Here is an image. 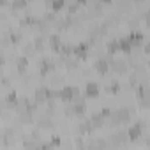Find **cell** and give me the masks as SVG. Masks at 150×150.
I'll list each match as a JSON object with an SVG mask.
<instances>
[{
    "label": "cell",
    "instance_id": "obj_28",
    "mask_svg": "<svg viewBox=\"0 0 150 150\" xmlns=\"http://www.w3.org/2000/svg\"><path fill=\"white\" fill-rule=\"evenodd\" d=\"M32 51H34V46L27 44V46H25V53H32Z\"/></svg>",
    "mask_w": 150,
    "mask_h": 150
},
{
    "label": "cell",
    "instance_id": "obj_9",
    "mask_svg": "<svg viewBox=\"0 0 150 150\" xmlns=\"http://www.w3.org/2000/svg\"><path fill=\"white\" fill-rule=\"evenodd\" d=\"M53 69H55V64H53L51 58H44V60L41 62V72H42V74L53 72Z\"/></svg>",
    "mask_w": 150,
    "mask_h": 150
},
{
    "label": "cell",
    "instance_id": "obj_25",
    "mask_svg": "<svg viewBox=\"0 0 150 150\" xmlns=\"http://www.w3.org/2000/svg\"><path fill=\"white\" fill-rule=\"evenodd\" d=\"M9 41H11V42H20V41H21V35L16 34V32H13V34H9Z\"/></svg>",
    "mask_w": 150,
    "mask_h": 150
},
{
    "label": "cell",
    "instance_id": "obj_5",
    "mask_svg": "<svg viewBox=\"0 0 150 150\" xmlns=\"http://www.w3.org/2000/svg\"><path fill=\"white\" fill-rule=\"evenodd\" d=\"M48 99H51V90H48L44 87H41V88L35 90V103H44Z\"/></svg>",
    "mask_w": 150,
    "mask_h": 150
},
{
    "label": "cell",
    "instance_id": "obj_3",
    "mask_svg": "<svg viewBox=\"0 0 150 150\" xmlns=\"http://www.w3.org/2000/svg\"><path fill=\"white\" fill-rule=\"evenodd\" d=\"M143 39H145V37H143V34H141L139 30H136V28H134V30H131V34H129V37H127V41H129L131 48H132V46H139V44L143 42Z\"/></svg>",
    "mask_w": 150,
    "mask_h": 150
},
{
    "label": "cell",
    "instance_id": "obj_14",
    "mask_svg": "<svg viewBox=\"0 0 150 150\" xmlns=\"http://www.w3.org/2000/svg\"><path fill=\"white\" fill-rule=\"evenodd\" d=\"M120 88H122V85L115 80V81H111L110 85H106V92H110V94H117V92H120Z\"/></svg>",
    "mask_w": 150,
    "mask_h": 150
},
{
    "label": "cell",
    "instance_id": "obj_27",
    "mask_svg": "<svg viewBox=\"0 0 150 150\" xmlns=\"http://www.w3.org/2000/svg\"><path fill=\"white\" fill-rule=\"evenodd\" d=\"M46 20H55V13L51 11V13H46V16H44Z\"/></svg>",
    "mask_w": 150,
    "mask_h": 150
},
{
    "label": "cell",
    "instance_id": "obj_1",
    "mask_svg": "<svg viewBox=\"0 0 150 150\" xmlns=\"http://www.w3.org/2000/svg\"><path fill=\"white\" fill-rule=\"evenodd\" d=\"M110 118H111V122H113L115 125H118V124L127 122V120L131 118V113H129V110H127V108H118V110L111 111Z\"/></svg>",
    "mask_w": 150,
    "mask_h": 150
},
{
    "label": "cell",
    "instance_id": "obj_6",
    "mask_svg": "<svg viewBox=\"0 0 150 150\" xmlns=\"http://www.w3.org/2000/svg\"><path fill=\"white\" fill-rule=\"evenodd\" d=\"M143 125H145V124L139 122V124H134L132 127H129V132H127V134H129V139H131V141H136V139L141 136V129H143Z\"/></svg>",
    "mask_w": 150,
    "mask_h": 150
},
{
    "label": "cell",
    "instance_id": "obj_18",
    "mask_svg": "<svg viewBox=\"0 0 150 150\" xmlns=\"http://www.w3.org/2000/svg\"><path fill=\"white\" fill-rule=\"evenodd\" d=\"M6 104H7V106H16V104H18V97H16L14 92H11V94L6 96Z\"/></svg>",
    "mask_w": 150,
    "mask_h": 150
},
{
    "label": "cell",
    "instance_id": "obj_7",
    "mask_svg": "<svg viewBox=\"0 0 150 150\" xmlns=\"http://www.w3.org/2000/svg\"><path fill=\"white\" fill-rule=\"evenodd\" d=\"M71 108H72V115H78V117H83L85 111H87V106H85L83 99H76V103H74Z\"/></svg>",
    "mask_w": 150,
    "mask_h": 150
},
{
    "label": "cell",
    "instance_id": "obj_8",
    "mask_svg": "<svg viewBox=\"0 0 150 150\" xmlns=\"http://www.w3.org/2000/svg\"><path fill=\"white\" fill-rule=\"evenodd\" d=\"M85 94H87L88 97H97V96H99V85H97L96 81H88L87 87H85Z\"/></svg>",
    "mask_w": 150,
    "mask_h": 150
},
{
    "label": "cell",
    "instance_id": "obj_17",
    "mask_svg": "<svg viewBox=\"0 0 150 150\" xmlns=\"http://www.w3.org/2000/svg\"><path fill=\"white\" fill-rule=\"evenodd\" d=\"M106 48H108V53H110V55L117 53V51H118V41H117V39H111V41L108 42Z\"/></svg>",
    "mask_w": 150,
    "mask_h": 150
},
{
    "label": "cell",
    "instance_id": "obj_20",
    "mask_svg": "<svg viewBox=\"0 0 150 150\" xmlns=\"http://www.w3.org/2000/svg\"><path fill=\"white\" fill-rule=\"evenodd\" d=\"M11 7L13 9H25L27 2H25V0H14V2H11Z\"/></svg>",
    "mask_w": 150,
    "mask_h": 150
},
{
    "label": "cell",
    "instance_id": "obj_22",
    "mask_svg": "<svg viewBox=\"0 0 150 150\" xmlns=\"http://www.w3.org/2000/svg\"><path fill=\"white\" fill-rule=\"evenodd\" d=\"M39 125H41L42 129H51V127H53V124H51L50 118H41V120H39Z\"/></svg>",
    "mask_w": 150,
    "mask_h": 150
},
{
    "label": "cell",
    "instance_id": "obj_23",
    "mask_svg": "<svg viewBox=\"0 0 150 150\" xmlns=\"http://www.w3.org/2000/svg\"><path fill=\"white\" fill-rule=\"evenodd\" d=\"M88 7H90V11H94V13H101V11H103V4H101V2H94V4H90Z\"/></svg>",
    "mask_w": 150,
    "mask_h": 150
},
{
    "label": "cell",
    "instance_id": "obj_21",
    "mask_svg": "<svg viewBox=\"0 0 150 150\" xmlns=\"http://www.w3.org/2000/svg\"><path fill=\"white\" fill-rule=\"evenodd\" d=\"M27 62H28V60H27V57H25V55H23V57H20V58H18V71H21V72H23V71L27 69Z\"/></svg>",
    "mask_w": 150,
    "mask_h": 150
},
{
    "label": "cell",
    "instance_id": "obj_19",
    "mask_svg": "<svg viewBox=\"0 0 150 150\" xmlns=\"http://www.w3.org/2000/svg\"><path fill=\"white\" fill-rule=\"evenodd\" d=\"M50 6H51V9H53V13H55V11L62 9V7H65V0H53Z\"/></svg>",
    "mask_w": 150,
    "mask_h": 150
},
{
    "label": "cell",
    "instance_id": "obj_11",
    "mask_svg": "<svg viewBox=\"0 0 150 150\" xmlns=\"http://www.w3.org/2000/svg\"><path fill=\"white\" fill-rule=\"evenodd\" d=\"M90 125H92L94 129L104 125V118L101 117V113H94V115H92V118H90Z\"/></svg>",
    "mask_w": 150,
    "mask_h": 150
},
{
    "label": "cell",
    "instance_id": "obj_15",
    "mask_svg": "<svg viewBox=\"0 0 150 150\" xmlns=\"http://www.w3.org/2000/svg\"><path fill=\"white\" fill-rule=\"evenodd\" d=\"M20 120L23 122V124H32L34 122V117H32V113L30 111H20Z\"/></svg>",
    "mask_w": 150,
    "mask_h": 150
},
{
    "label": "cell",
    "instance_id": "obj_4",
    "mask_svg": "<svg viewBox=\"0 0 150 150\" xmlns=\"http://www.w3.org/2000/svg\"><path fill=\"white\" fill-rule=\"evenodd\" d=\"M94 69H96L99 74H106V72L110 71V62H108V58H97V60L94 62Z\"/></svg>",
    "mask_w": 150,
    "mask_h": 150
},
{
    "label": "cell",
    "instance_id": "obj_13",
    "mask_svg": "<svg viewBox=\"0 0 150 150\" xmlns=\"http://www.w3.org/2000/svg\"><path fill=\"white\" fill-rule=\"evenodd\" d=\"M110 65H111V69H115L117 72H125V71H127V64H125V62H120V60H113Z\"/></svg>",
    "mask_w": 150,
    "mask_h": 150
},
{
    "label": "cell",
    "instance_id": "obj_24",
    "mask_svg": "<svg viewBox=\"0 0 150 150\" xmlns=\"http://www.w3.org/2000/svg\"><path fill=\"white\" fill-rule=\"evenodd\" d=\"M65 65L72 69V67H76V65H78V60H76V58H72V57H67V58H65Z\"/></svg>",
    "mask_w": 150,
    "mask_h": 150
},
{
    "label": "cell",
    "instance_id": "obj_12",
    "mask_svg": "<svg viewBox=\"0 0 150 150\" xmlns=\"http://www.w3.org/2000/svg\"><path fill=\"white\" fill-rule=\"evenodd\" d=\"M118 41V51H124V53H131V44L127 41V37H122V39H117Z\"/></svg>",
    "mask_w": 150,
    "mask_h": 150
},
{
    "label": "cell",
    "instance_id": "obj_26",
    "mask_svg": "<svg viewBox=\"0 0 150 150\" xmlns=\"http://www.w3.org/2000/svg\"><path fill=\"white\" fill-rule=\"evenodd\" d=\"M50 145H51V146H58V145H60V138H53Z\"/></svg>",
    "mask_w": 150,
    "mask_h": 150
},
{
    "label": "cell",
    "instance_id": "obj_10",
    "mask_svg": "<svg viewBox=\"0 0 150 150\" xmlns=\"http://www.w3.org/2000/svg\"><path fill=\"white\" fill-rule=\"evenodd\" d=\"M90 150H108V143H106V139H103V138L94 139L92 145H90Z\"/></svg>",
    "mask_w": 150,
    "mask_h": 150
},
{
    "label": "cell",
    "instance_id": "obj_16",
    "mask_svg": "<svg viewBox=\"0 0 150 150\" xmlns=\"http://www.w3.org/2000/svg\"><path fill=\"white\" fill-rule=\"evenodd\" d=\"M50 44H51L55 50H58V46L62 44V41H60V35H58V34H51V35H50Z\"/></svg>",
    "mask_w": 150,
    "mask_h": 150
},
{
    "label": "cell",
    "instance_id": "obj_2",
    "mask_svg": "<svg viewBox=\"0 0 150 150\" xmlns=\"http://www.w3.org/2000/svg\"><path fill=\"white\" fill-rule=\"evenodd\" d=\"M58 94H60V97H62L64 101L71 103L74 97H78V96H80V90H78L76 87H64V88H62Z\"/></svg>",
    "mask_w": 150,
    "mask_h": 150
}]
</instances>
